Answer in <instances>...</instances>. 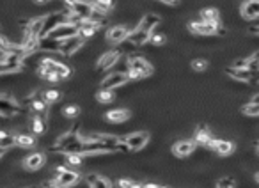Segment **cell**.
I'll list each match as a JSON object with an SVG mask.
<instances>
[{
    "label": "cell",
    "mask_w": 259,
    "mask_h": 188,
    "mask_svg": "<svg viewBox=\"0 0 259 188\" xmlns=\"http://www.w3.org/2000/svg\"><path fill=\"white\" fill-rule=\"evenodd\" d=\"M121 137L107 135V133H93L84 137L82 155H105L110 151H118Z\"/></svg>",
    "instance_id": "1"
},
{
    "label": "cell",
    "mask_w": 259,
    "mask_h": 188,
    "mask_svg": "<svg viewBox=\"0 0 259 188\" xmlns=\"http://www.w3.org/2000/svg\"><path fill=\"white\" fill-rule=\"evenodd\" d=\"M78 181H80L78 172L69 171V169H66L64 165H59V167L55 169V178H53V180L43 181L41 187L43 188H69V187H75Z\"/></svg>",
    "instance_id": "2"
},
{
    "label": "cell",
    "mask_w": 259,
    "mask_h": 188,
    "mask_svg": "<svg viewBox=\"0 0 259 188\" xmlns=\"http://www.w3.org/2000/svg\"><path fill=\"white\" fill-rule=\"evenodd\" d=\"M82 144H84V139L77 133V126L71 131H66L64 135H61L55 142V151L64 153V155H82Z\"/></svg>",
    "instance_id": "3"
},
{
    "label": "cell",
    "mask_w": 259,
    "mask_h": 188,
    "mask_svg": "<svg viewBox=\"0 0 259 188\" xmlns=\"http://www.w3.org/2000/svg\"><path fill=\"white\" fill-rule=\"evenodd\" d=\"M69 21V9H62V11H55L48 16L43 18V29H41L39 37H46L53 29H57L59 25L68 23Z\"/></svg>",
    "instance_id": "4"
},
{
    "label": "cell",
    "mask_w": 259,
    "mask_h": 188,
    "mask_svg": "<svg viewBox=\"0 0 259 188\" xmlns=\"http://www.w3.org/2000/svg\"><path fill=\"white\" fill-rule=\"evenodd\" d=\"M188 30L195 36H215V34L222 32L220 30V23H210V21H190L188 23Z\"/></svg>",
    "instance_id": "5"
},
{
    "label": "cell",
    "mask_w": 259,
    "mask_h": 188,
    "mask_svg": "<svg viewBox=\"0 0 259 188\" xmlns=\"http://www.w3.org/2000/svg\"><path fill=\"white\" fill-rule=\"evenodd\" d=\"M73 36H78V25L69 23L68 21V23H62L59 25L57 29H53L46 37L55 39V41H64V39H69V37H73Z\"/></svg>",
    "instance_id": "6"
},
{
    "label": "cell",
    "mask_w": 259,
    "mask_h": 188,
    "mask_svg": "<svg viewBox=\"0 0 259 188\" xmlns=\"http://www.w3.org/2000/svg\"><path fill=\"white\" fill-rule=\"evenodd\" d=\"M123 139H125L126 146L130 147V151H140L142 147H146L147 140H149V133L147 131H135V133H130Z\"/></svg>",
    "instance_id": "7"
},
{
    "label": "cell",
    "mask_w": 259,
    "mask_h": 188,
    "mask_svg": "<svg viewBox=\"0 0 259 188\" xmlns=\"http://www.w3.org/2000/svg\"><path fill=\"white\" fill-rule=\"evenodd\" d=\"M130 78L126 73H123V71H114V73L107 75L105 78H103V82H102V89H118V87L125 86L126 82H128Z\"/></svg>",
    "instance_id": "8"
},
{
    "label": "cell",
    "mask_w": 259,
    "mask_h": 188,
    "mask_svg": "<svg viewBox=\"0 0 259 188\" xmlns=\"http://www.w3.org/2000/svg\"><path fill=\"white\" fill-rule=\"evenodd\" d=\"M41 66H43V68H46V70L53 71V73L61 78V80H64V78H68L69 75H71L69 66L62 64V62L55 61V59H43V61H41Z\"/></svg>",
    "instance_id": "9"
},
{
    "label": "cell",
    "mask_w": 259,
    "mask_h": 188,
    "mask_svg": "<svg viewBox=\"0 0 259 188\" xmlns=\"http://www.w3.org/2000/svg\"><path fill=\"white\" fill-rule=\"evenodd\" d=\"M84 43H85V37H82L80 34H78V36H73V37H69V39L61 41V50H59V52H61L62 55H73L75 52H78V50L84 46Z\"/></svg>",
    "instance_id": "10"
},
{
    "label": "cell",
    "mask_w": 259,
    "mask_h": 188,
    "mask_svg": "<svg viewBox=\"0 0 259 188\" xmlns=\"http://www.w3.org/2000/svg\"><path fill=\"white\" fill-rule=\"evenodd\" d=\"M119 59H121V52H119V50H109V52L103 53L102 57H100V61H98V70L100 71L110 70L114 66H118Z\"/></svg>",
    "instance_id": "11"
},
{
    "label": "cell",
    "mask_w": 259,
    "mask_h": 188,
    "mask_svg": "<svg viewBox=\"0 0 259 188\" xmlns=\"http://www.w3.org/2000/svg\"><path fill=\"white\" fill-rule=\"evenodd\" d=\"M128 68H131V70L142 73L144 75V78L149 77V75L153 73V66H151L144 57H140V55H131L128 61Z\"/></svg>",
    "instance_id": "12"
},
{
    "label": "cell",
    "mask_w": 259,
    "mask_h": 188,
    "mask_svg": "<svg viewBox=\"0 0 259 188\" xmlns=\"http://www.w3.org/2000/svg\"><path fill=\"white\" fill-rule=\"evenodd\" d=\"M21 108L16 101L7 96H0V115L2 117H12V115L20 114Z\"/></svg>",
    "instance_id": "13"
},
{
    "label": "cell",
    "mask_w": 259,
    "mask_h": 188,
    "mask_svg": "<svg viewBox=\"0 0 259 188\" xmlns=\"http://www.w3.org/2000/svg\"><path fill=\"white\" fill-rule=\"evenodd\" d=\"M242 18L247 21H254L259 18V0H245L242 4Z\"/></svg>",
    "instance_id": "14"
},
{
    "label": "cell",
    "mask_w": 259,
    "mask_h": 188,
    "mask_svg": "<svg viewBox=\"0 0 259 188\" xmlns=\"http://www.w3.org/2000/svg\"><path fill=\"white\" fill-rule=\"evenodd\" d=\"M128 34L130 30L126 29V27H123V25H114V27H110V29L107 30V39H109L112 45H119V43L128 39Z\"/></svg>",
    "instance_id": "15"
},
{
    "label": "cell",
    "mask_w": 259,
    "mask_h": 188,
    "mask_svg": "<svg viewBox=\"0 0 259 188\" xmlns=\"http://www.w3.org/2000/svg\"><path fill=\"white\" fill-rule=\"evenodd\" d=\"M102 29V23L98 20H93V18H89V20H84L80 21V25H78V34H80L82 37H91L94 36V34L98 32V30Z\"/></svg>",
    "instance_id": "16"
},
{
    "label": "cell",
    "mask_w": 259,
    "mask_h": 188,
    "mask_svg": "<svg viewBox=\"0 0 259 188\" xmlns=\"http://www.w3.org/2000/svg\"><path fill=\"white\" fill-rule=\"evenodd\" d=\"M210 149H213V151L220 156H229L235 151V144L224 139H213L210 144Z\"/></svg>",
    "instance_id": "17"
},
{
    "label": "cell",
    "mask_w": 259,
    "mask_h": 188,
    "mask_svg": "<svg viewBox=\"0 0 259 188\" xmlns=\"http://www.w3.org/2000/svg\"><path fill=\"white\" fill-rule=\"evenodd\" d=\"M45 164H46V156L43 153H32V155H28L23 160V167L27 171H39V169L45 167Z\"/></svg>",
    "instance_id": "18"
},
{
    "label": "cell",
    "mask_w": 259,
    "mask_h": 188,
    "mask_svg": "<svg viewBox=\"0 0 259 188\" xmlns=\"http://www.w3.org/2000/svg\"><path fill=\"white\" fill-rule=\"evenodd\" d=\"M195 151V142L194 140H179L172 146V153H174L178 158H186Z\"/></svg>",
    "instance_id": "19"
},
{
    "label": "cell",
    "mask_w": 259,
    "mask_h": 188,
    "mask_svg": "<svg viewBox=\"0 0 259 188\" xmlns=\"http://www.w3.org/2000/svg\"><path fill=\"white\" fill-rule=\"evenodd\" d=\"M226 75L231 77L233 80H236V82H252V77H254V73L247 68L240 70V68H231V66L226 70Z\"/></svg>",
    "instance_id": "20"
},
{
    "label": "cell",
    "mask_w": 259,
    "mask_h": 188,
    "mask_svg": "<svg viewBox=\"0 0 259 188\" xmlns=\"http://www.w3.org/2000/svg\"><path fill=\"white\" fill-rule=\"evenodd\" d=\"M149 37H151L149 32H146V30H142L140 27H137L135 30H130L126 41H130L133 46H140V45H146V43L149 41Z\"/></svg>",
    "instance_id": "21"
},
{
    "label": "cell",
    "mask_w": 259,
    "mask_h": 188,
    "mask_svg": "<svg viewBox=\"0 0 259 188\" xmlns=\"http://www.w3.org/2000/svg\"><path fill=\"white\" fill-rule=\"evenodd\" d=\"M160 21H162V18L158 16V14H154V12H149V14H146V16L142 18L138 27H140L142 30H146V32L153 34L154 27H158V25H160Z\"/></svg>",
    "instance_id": "22"
},
{
    "label": "cell",
    "mask_w": 259,
    "mask_h": 188,
    "mask_svg": "<svg viewBox=\"0 0 259 188\" xmlns=\"http://www.w3.org/2000/svg\"><path fill=\"white\" fill-rule=\"evenodd\" d=\"M211 140H213V137H211L210 130H208L206 126H199L197 130H195V135H194V142L197 144V146H204V147H210Z\"/></svg>",
    "instance_id": "23"
},
{
    "label": "cell",
    "mask_w": 259,
    "mask_h": 188,
    "mask_svg": "<svg viewBox=\"0 0 259 188\" xmlns=\"http://www.w3.org/2000/svg\"><path fill=\"white\" fill-rule=\"evenodd\" d=\"M130 110H126V108H114V110L107 112V121H110V123L114 124H119V123H125V121H128L130 119Z\"/></svg>",
    "instance_id": "24"
},
{
    "label": "cell",
    "mask_w": 259,
    "mask_h": 188,
    "mask_svg": "<svg viewBox=\"0 0 259 188\" xmlns=\"http://www.w3.org/2000/svg\"><path fill=\"white\" fill-rule=\"evenodd\" d=\"M41 29H43V18H34V20L27 21L25 37H36V39H39Z\"/></svg>",
    "instance_id": "25"
},
{
    "label": "cell",
    "mask_w": 259,
    "mask_h": 188,
    "mask_svg": "<svg viewBox=\"0 0 259 188\" xmlns=\"http://www.w3.org/2000/svg\"><path fill=\"white\" fill-rule=\"evenodd\" d=\"M14 146L21 147V149H30L36 146V139L28 133H18V135H14Z\"/></svg>",
    "instance_id": "26"
},
{
    "label": "cell",
    "mask_w": 259,
    "mask_h": 188,
    "mask_svg": "<svg viewBox=\"0 0 259 188\" xmlns=\"http://www.w3.org/2000/svg\"><path fill=\"white\" fill-rule=\"evenodd\" d=\"M30 108H32L34 115H41V117H48V105H46L45 99L34 98L30 101Z\"/></svg>",
    "instance_id": "27"
},
{
    "label": "cell",
    "mask_w": 259,
    "mask_h": 188,
    "mask_svg": "<svg viewBox=\"0 0 259 188\" xmlns=\"http://www.w3.org/2000/svg\"><path fill=\"white\" fill-rule=\"evenodd\" d=\"M87 185H89V188H112V183L107 178L98 176V174H89L87 176Z\"/></svg>",
    "instance_id": "28"
},
{
    "label": "cell",
    "mask_w": 259,
    "mask_h": 188,
    "mask_svg": "<svg viewBox=\"0 0 259 188\" xmlns=\"http://www.w3.org/2000/svg\"><path fill=\"white\" fill-rule=\"evenodd\" d=\"M39 50L43 52H59L61 50V41L50 39V37H39Z\"/></svg>",
    "instance_id": "29"
},
{
    "label": "cell",
    "mask_w": 259,
    "mask_h": 188,
    "mask_svg": "<svg viewBox=\"0 0 259 188\" xmlns=\"http://www.w3.org/2000/svg\"><path fill=\"white\" fill-rule=\"evenodd\" d=\"M201 20H203V21H210V23H219V21H220L219 9H215V7L203 9V11H201Z\"/></svg>",
    "instance_id": "30"
},
{
    "label": "cell",
    "mask_w": 259,
    "mask_h": 188,
    "mask_svg": "<svg viewBox=\"0 0 259 188\" xmlns=\"http://www.w3.org/2000/svg\"><path fill=\"white\" fill-rule=\"evenodd\" d=\"M32 131L36 133V135H43V133H46V117L32 115Z\"/></svg>",
    "instance_id": "31"
},
{
    "label": "cell",
    "mask_w": 259,
    "mask_h": 188,
    "mask_svg": "<svg viewBox=\"0 0 259 188\" xmlns=\"http://www.w3.org/2000/svg\"><path fill=\"white\" fill-rule=\"evenodd\" d=\"M21 70V64H14V62L7 61H0V75H9V73H16Z\"/></svg>",
    "instance_id": "32"
},
{
    "label": "cell",
    "mask_w": 259,
    "mask_h": 188,
    "mask_svg": "<svg viewBox=\"0 0 259 188\" xmlns=\"http://www.w3.org/2000/svg\"><path fill=\"white\" fill-rule=\"evenodd\" d=\"M14 146V135L7 133V131H0V147L2 149H11Z\"/></svg>",
    "instance_id": "33"
},
{
    "label": "cell",
    "mask_w": 259,
    "mask_h": 188,
    "mask_svg": "<svg viewBox=\"0 0 259 188\" xmlns=\"http://www.w3.org/2000/svg\"><path fill=\"white\" fill-rule=\"evenodd\" d=\"M96 98L100 103H112L114 98H116V94H114V91H110V89H100L96 94Z\"/></svg>",
    "instance_id": "34"
},
{
    "label": "cell",
    "mask_w": 259,
    "mask_h": 188,
    "mask_svg": "<svg viewBox=\"0 0 259 188\" xmlns=\"http://www.w3.org/2000/svg\"><path fill=\"white\" fill-rule=\"evenodd\" d=\"M242 112L245 115H249V117H258L259 115V103L251 101V103H247V105H243Z\"/></svg>",
    "instance_id": "35"
},
{
    "label": "cell",
    "mask_w": 259,
    "mask_h": 188,
    "mask_svg": "<svg viewBox=\"0 0 259 188\" xmlns=\"http://www.w3.org/2000/svg\"><path fill=\"white\" fill-rule=\"evenodd\" d=\"M66 164L68 165H73V167H82L84 165V155H66Z\"/></svg>",
    "instance_id": "36"
},
{
    "label": "cell",
    "mask_w": 259,
    "mask_h": 188,
    "mask_svg": "<svg viewBox=\"0 0 259 188\" xmlns=\"http://www.w3.org/2000/svg\"><path fill=\"white\" fill-rule=\"evenodd\" d=\"M61 99V91L59 89H48L45 93V101L46 103H55Z\"/></svg>",
    "instance_id": "37"
},
{
    "label": "cell",
    "mask_w": 259,
    "mask_h": 188,
    "mask_svg": "<svg viewBox=\"0 0 259 188\" xmlns=\"http://www.w3.org/2000/svg\"><path fill=\"white\" fill-rule=\"evenodd\" d=\"M142 187H144V185L137 183V181L133 180H126V178L118 181V188H142Z\"/></svg>",
    "instance_id": "38"
},
{
    "label": "cell",
    "mask_w": 259,
    "mask_h": 188,
    "mask_svg": "<svg viewBox=\"0 0 259 188\" xmlns=\"http://www.w3.org/2000/svg\"><path fill=\"white\" fill-rule=\"evenodd\" d=\"M62 114H64L66 117H77V115L80 114V108H78L77 105H66L64 108H62Z\"/></svg>",
    "instance_id": "39"
},
{
    "label": "cell",
    "mask_w": 259,
    "mask_h": 188,
    "mask_svg": "<svg viewBox=\"0 0 259 188\" xmlns=\"http://www.w3.org/2000/svg\"><path fill=\"white\" fill-rule=\"evenodd\" d=\"M208 68V62L204 59H195L192 61V70L194 71H204Z\"/></svg>",
    "instance_id": "40"
},
{
    "label": "cell",
    "mask_w": 259,
    "mask_h": 188,
    "mask_svg": "<svg viewBox=\"0 0 259 188\" xmlns=\"http://www.w3.org/2000/svg\"><path fill=\"white\" fill-rule=\"evenodd\" d=\"M149 41L153 43V45H156V46H160V45H163V43L167 41L165 39V36L163 34H151V37H149Z\"/></svg>",
    "instance_id": "41"
},
{
    "label": "cell",
    "mask_w": 259,
    "mask_h": 188,
    "mask_svg": "<svg viewBox=\"0 0 259 188\" xmlns=\"http://www.w3.org/2000/svg\"><path fill=\"white\" fill-rule=\"evenodd\" d=\"M217 188H235V181H233L231 178H222V180H219V183H217Z\"/></svg>",
    "instance_id": "42"
},
{
    "label": "cell",
    "mask_w": 259,
    "mask_h": 188,
    "mask_svg": "<svg viewBox=\"0 0 259 188\" xmlns=\"http://www.w3.org/2000/svg\"><path fill=\"white\" fill-rule=\"evenodd\" d=\"M249 66V57H243V59H236V61H233L231 68H240V70H243V68H247Z\"/></svg>",
    "instance_id": "43"
},
{
    "label": "cell",
    "mask_w": 259,
    "mask_h": 188,
    "mask_svg": "<svg viewBox=\"0 0 259 188\" xmlns=\"http://www.w3.org/2000/svg\"><path fill=\"white\" fill-rule=\"evenodd\" d=\"M9 46V41H5L4 37H0V52H5Z\"/></svg>",
    "instance_id": "44"
},
{
    "label": "cell",
    "mask_w": 259,
    "mask_h": 188,
    "mask_svg": "<svg viewBox=\"0 0 259 188\" xmlns=\"http://www.w3.org/2000/svg\"><path fill=\"white\" fill-rule=\"evenodd\" d=\"M249 32L254 34V36H258V37H259V25H256V27H251V29H249Z\"/></svg>",
    "instance_id": "45"
},
{
    "label": "cell",
    "mask_w": 259,
    "mask_h": 188,
    "mask_svg": "<svg viewBox=\"0 0 259 188\" xmlns=\"http://www.w3.org/2000/svg\"><path fill=\"white\" fill-rule=\"evenodd\" d=\"M162 2H165V4H169V5H176L179 0H162Z\"/></svg>",
    "instance_id": "46"
},
{
    "label": "cell",
    "mask_w": 259,
    "mask_h": 188,
    "mask_svg": "<svg viewBox=\"0 0 259 188\" xmlns=\"http://www.w3.org/2000/svg\"><path fill=\"white\" fill-rule=\"evenodd\" d=\"M252 101H254V103H259V94H256L254 98H252Z\"/></svg>",
    "instance_id": "47"
},
{
    "label": "cell",
    "mask_w": 259,
    "mask_h": 188,
    "mask_svg": "<svg viewBox=\"0 0 259 188\" xmlns=\"http://www.w3.org/2000/svg\"><path fill=\"white\" fill-rule=\"evenodd\" d=\"M5 151H7V149H2V147H0V158H2V156L5 155Z\"/></svg>",
    "instance_id": "48"
},
{
    "label": "cell",
    "mask_w": 259,
    "mask_h": 188,
    "mask_svg": "<svg viewBox=\"0 0 259 188\" xmlns=\"http://www.w3.org/2000/svg\"><path fill=\"white\" fill-rule=\"evenodd\" d=\"M36 2H41V4H45V2H50V0H36Z\"/></svg>",
    "instance_id": "49"
},
{
    "label": "cell",
    "mask_w": 259,
    "mask_h": 188,
    "mask_svg": "<svg viewBox=\"0 0 259 188\" xmlns=\"http://www.w3.org/2000/svg\"><path fill=\"white\" fill-rule=\"evenodd\" d=\"M256 181H258V183H259V172H258V174H256Z\"/></svg>",
    "instance_id": "50"
},
{
    "label": "cell",
    "mask_w": 259,
    "mask_h": 188,
    "mask_svg": "<svg viewBox=\"0 0 259 188\" xmlns=\"http://www.w3.org/2000/svg\"><path fill=\"white\" fill-rule=\"evenodd\" d=\"M158 188H165V187H160V185H158Z\"/></svg>",
    "instance_id": "51"
}]
</instances>
